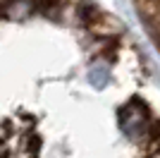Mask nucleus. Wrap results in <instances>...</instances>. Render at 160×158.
Here are the masks:
<instances>
[{
	"label": "nucleus",
	"mask_w": 160,
	"mask_h": 158,
	"mask_svg": "<svg viewBox=\"0 0 160 158\" xmlns=\"http://www.w3.org/2000/svg\"><path fill=\"white\" fill-rule=\"evenodd\" d=\"M148 137H151V144L160 151V122H153L148 125Z\"/></svg>",
	"instance_id": "obj_2"
},
{
	"label": "nucleus",
	"mask_w": 160,
	"mask_h": 158,
	"mask_svg": "<svg viewBox=\"0 0 160 158\" xmlns=\"http://www.w3.org/2000/svg\"><path fill=\"white\" fill-rule=\"evenodd\" d=\"M33 5L43 14H55L60 10V0H33Z\"/></svg>",
	"instance_id": "obj_1"
}]
</instances>
